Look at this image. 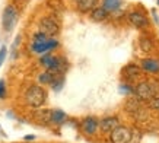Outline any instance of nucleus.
Here are the masks:
<instances>
[{
	"instance_id": "1",
	"label": "nucleus",
	"mask_w": 159,
	"mask_h": 143,
	"mask_svg": "<svg viewBox=\"0 0 159 143\" xmlns=\"http://www.w3.org/2000/svg\"><path fill=\"white\" fill-rule=\"evenodd\" d=\"M25 101L32 108H41L47 101V92H45L43 86L32 85L29 86L26 92H25Z\"/></svg>"
},
{
	"instance_id": "2",
	"label": "nucleus",
	"mask_w": 159,
	"mask_h": 143,
	"mask_svg": "<svg viewBox=\"0 0 159 143\" xmlns=\"http://www.w3.org/2000/svg\"><path fill=\"white\" fill-rule=\"evenodd\" d=\"M39 63H41L48 72L57 75V76H60L63 72L67 69V62H66V58L57 57V56H53V54H45V56H43L41 60H39Z\"/></svg>"
},
{
	"instance_id": "3",
	"label": "nucleus",
	"mask_w": 159,
	"mask_h": 143,
	"mask_svg": "<svg viewBox=\"0 0 159 143\" xmlns=\"http://www.w3.org/2000/svg\"><path fill=\"white\" fill-rule=\"evenodd\" d=\"M111 143H136L134 142V131L127 127L117 126L116 129L111 131Z\"/></svg>"
},
{
	"instance_id": "4",
	"label": "nucleus",
	"mask_w": 159,
	"mask_h": 143,
	"mask_svg": "<svg viewBox=\"0 0 159 143\" xmlns=\"http://www.w3.org/2000/svg\"><path fill=\"white\" fill-rule=\"evenodd\" d=\"M38 29L39 32L44 34V35H47V37H54V35H57L58 32H60V25H58V22L54 18H51V16H44V18H41V21H39L38 24Z\"/></svg>"
},
{
	"instance_id": "5",
	"label": "nucleus",
	"mask_w": 159,
	"mask_h": 143,
	"mask_svg": "<svg viewBox=\"0 0 159 143\" xmlns=\"http://www.w3.org/2000/svg\"><path fill=\"white\" fill-rule=\"evenodd\" d=\"M134 92H136V98L139 101L148 102L153 96H156V86L152 85V82H140L136 86Z\"/></svg>"
},
{
	"instance_id": "6",
	"label": "nucleus",
	"mask_w": 159,
	"mask_h": 143,
	"mask_svg": "<svg viewBox=\"0 0 159 143\" xmlns=\"http://www.w3.org/2000/svg\"><path fill=\"white\" fill-rule=\"evenodd\" d=\"M18 9L15 7L13 5H9L6 6L5 10H3V15H2V25H3V29L5 31H12L15 28V24H16V21H18Z\"/></svg>"
},
{
	"instance_id": "7",
	"label": "nucleus",
	"mask_w": 159,
	"mask_h": 143,
	"mask_svg": "<svg viewBox=\"0 0 159 143\" xmlns=\"http://www.w3.org/2000/svg\"><path fill=\"white\" fill-rule=\"evenodd\" d=\"M125 105H127V111H129L133 117H136V118H143V117H145L146 111H145V108L140 105V102H139L137 98H131V99H129Z\"/></svg>"
},
{
	"instance_id": "8",
	"label": "nucleus",
	"mask_w": 159,
	"mask_h": 143,
	"mask_svg": "<svg viewBox=\"0 0 159 143\" xmlns=\"http://www.w3.org/2000/svg\"><path fill=\"white\" fill-rule=\"evenodd\" d=\"M57 45H58V43L56 41V39L48 38L47 41H43V43H32L31 50H32L34 53L41 54V53H47V51H50V50H54Z\"/></svg>"
},
{
	"instance_id": "9",
	"label": "nucleus",
	"mask_w": 159,
	"mask_h": 143,
	"mask_svg": "<svg viewBox=\"0 0 159 143\" xmlns=\"http://www.w3.org/2000/svg\"><path fill=\"white\" fill-rule=\"evenodd\" d=\"M98 127H99V121H98L95 117H86V118H83L82 130H83V133L85 134H88V136H93V134L98 131Z\"/></svg>"
},
{
	"instance_id": "10",
	"label": "nucleus",
	"mask_w": 159,
	"mask_h": 143,
	"mask_svg": "<svg viewBox=\"0 0 159 143\" xmlns=\"http://www.w3.org/2000/svg\"><path fill=\"white\" fill-rule=\"evenodd\" d=\"M127 21H129V24L133 25L134 28H146L148 26V19H146V16H143L142 13L139 12H130L129 16H127Z\"/></svg>"
},
{
	"instance_id": "11",
	"label": "nucleus",
	"mask_w": 159,
	"mask_h": 143,
	"mask_svg": "<svg viewBox=\"0 0 159 143\" xmlns=\"http://www.w3.org/2000/svg\"><path fill=\"white\" fill-rule=\"evenodd\" d=\"M117 126H118V120H117L116 117H105V118H102L101 121H99V127H101V130L105 131V133H111Z\"/></svg>"
},
{
	"instance_id": "12",
	"label": "nucleus",
	"mask_w": 159,
	"mask_h": 143,
	"mask_svg": "<svg viewBox=\"0 0 159 143\" xmlns=\"http://www.w3.org/2000/svg\"><path fill=\"white\" fill-rule=\"evenodd\" d=\"M142 67L143 70L149 72V73H158L159 72V62L155 58H145L142 62Z\"/></svg>"
},
{
	"instance_id": "13",
	"label": "nucleus",
	"mask_w": 159,
	"mask_h": 143,
	"mask_svg": "<svg viewBox=\"0 0 159 143\" xmlns=\"http://www.w3.org/2000/svg\"><path fill=\"white\" fill-rule=\"evenodd\" d=\"M107 16H108V12H107L104 7H93L91 10V19L95 21V22H102V21L107 19Z\"/></svg>"
},
{
	"instance_id": "14",
	"label": "nucleus",
	"mask_w": 159,
	"mask_h": 143,
	"mask_svg": "<svg viewBox=\"0 0 159 143\" xmlns=\"http://www.w3.org/2000/svg\"><path fill=\"white\" fill-rule=\"evenodd\" d=\"M66 120H67V115L61 110H51V115H50V123L51 124H63Z\"/></svg>"
},
{
	"instance_id": "15",
	"label": "nucleus",
	"mask_w": 159,
	"mask_h": 143,
	"mask_svg": "<svg viewBox=\"0 0 159 143\" xmlns=\"http://www.w3.org/2000/svg\"><path fill=\"white\" fill-rule=\"evenodd\" d=\"M123 73H124V76L127 77L129 81H133V79H136V77L140 75V67L136 66V64H129V66L124 67Z\"/></svg>"
},
{
	"instance_id": "16",
	"label": "nucleus",
	"mask_w": 159,
	"mask_h": 143,
	"mask_svg": "<svg viewBox=\"0 0 159 143\" xmlns=\"http://www.w3.org/2000/svg\"><path fill=\"white\" fill-rule=\"evenodd\" d=\"M98 0H82L79 5H77V9L79 12H83V13H86V12H91L95 6H97Z\"/></svg>"
},
{
	"instance_id": "17",
	"label": "nucleus",
	"mask_w": 159,
	"mask_h": 143,
	"mask_svg": "<svg viewBox=\"0 0 159 143\" xmlns=\"http://www.w3.org/2000/svg\"><path fill=\"white\" fill-rule=\"evenodd\" d=\"M56 76H57V75H54V73H51V72H48V70L43 72V73L38 76V82L43 83V85H51L53 81L56 79Z\"/></svg>"
},
{
	"instance_id": "18",
	"label": "nucleus",
	"mask_w": 159,
	"mask_h": 143,
	"mask_svg": "<svg viewBox=\"0 0 159 143\" xmlns=\"http://www.w3.org/2000/svg\"><path fill=\"white\" fill-rule=\"evenodd\" d=\"M121 5V0H104V5H102V7L110 13V12H114V10H117L118 7H120Z\"/></svg>"
},
{
	"instance_id": "19",
	"label": "nucleus",
	"mask_w": 159,
	"mask_h": 143,
	"mask_svg": "<svg viewBox=\"0 0 159 143\" xmlns=\"http://www.w3.org/2000/svg\"><path fill=\"white\" fill-rule=\"evenodd\" d=\"M140 48H142L143 51H152V50H153V43H152L149 38L143 37V38H140Z\"/></svg>"
},
{
	"instance_id": "20",
	"label": "nucleus",
	"mask_w": 159,
	"mask_h": 143,
	"mask_svg": "<svg viewBox=\"0 0 159 143\" xmlns=\"http://www.w3.org/2000/svg\"><path fill=\"white\" fill-rule=\"evenodd\" d=\"M50 115H51V110H43V111H39V113H37V118L47 124V123H50Z\"/></svg>"
},
{
	"instance_id": "21",
	"label": "nucleus",
	"mask_w": 159,
	"mask_h": 143,
	"mask_svg": "<svg viewBox=\"0 0 159 143\" xmlns=\"http://www.w3.org/2000/svg\"><path fill=\"white\" fill-rule=\"evenodd\" d=\"M63 83H64V79H63L61 76H56V79L53 81L51 86H53L54 91H60V89L63 88Z\"/></svg>"
},
{
	"instance_id": "22",
	"label": "nucleus",
	"mask_w": 159,
	"mask_h": 143,
	"mask_svg": "<svg viewBox=\"0 0 159 143\" xmlns=\"http://www.w3.org/2000/svg\"><path fill=\"white\" fill-rule=\"evenodd\" d=\"M148 104H149V107H152V108H155V110H159V96H153L152 99L148 101Z\"/></svg>"
},
{
	"instance_id": "23",
	"label": "nucleus",
	"mask_w": 159,
	"mask_h": 143,
	"mask_svg": "<svg viewBox=\"0 0 159 143\" xmlns=\"http://www.w3.org/2000/svg\"><path fill=\"white\" fill-rule=\"evenodd\" d=\"M50 37H47V35H44V34L38 32L34 35V43H43V41H47Z\"/></svg>"
},
{
	"instance_id": "24",
	"label": "nucleus",
	"mask_w": 159,
	"mask_h": 143,
	"mask_svg": "<svg viewBox=\"0 0 159 143\" xmlns=\"http://www.w3.org/2000/svg\"><path fill=\"white\" fill-rule=\"evenodd\" d=\"M0 98H6V83H5V81H0Z\"/></svg>"
},
{
	"instance_id": "25",
	"label": "nucleus",
	"mask_w": 159,
	"mask_h": 143,
	"mask_svg": "<svg viewBox=\"0 0 159 143\" xmlns=\"http://www.w3.org/2000/svg\"><path fill=\"white\" fill-rule=\"evenodd\" d=\"M6 53H7V50H6V47H2V50H0V64L3 63V60H5L6 57Z\"/></svg>"
},
{
	"instance_id": "26",
	"label": "nucleus",
	"mask_w": 159,
	"mask_h": 143,
	"mask_svg": "<svg viewBox=\"0 0 159 143\" xmlns=\"http://www.w3.org/2000/svg\"><path fill=\"white\" fill-rule=\"evenodd\" d=\"M32 139H34V136H26V137H25V140H32Z\"/></svg>"
},
{
	"instance_id": "27",
	"label": "nucleus",
	"mask_w": 159,
	"mask_h": 143,
	"mask_svg": "<svg viewBox=\"0 0 159 143\" xmlns=\"http://www.w3.org/2000/svg\"><path fill=\"white\" fill-rule=\"evenodd\" d=\"M80 2H82V0H75V3H76V5H79Z\"/></svg>"
}]
</instances>
